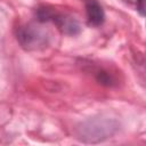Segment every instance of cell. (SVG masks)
<instances>
[{
	"label": "cell",
	"mask_w": 146,
	"mask_h": 146,
	"mask_svg": "<svg viewBox=\"0 0 146 146\" xmlns=\"http://www.w3.org/2000/svg\"><path fill=\"white\" fill-rule=\"evenodd\" d=\"M123 2L133 7L140 14V16H145V0H123Z\"/></svg>",
	"instance_id": "cell-5"
},
{
	"label": "cell",
	"mask_w": 146,
	"mask_h": 146,
	"mask_svg": "<svg viewBox=\"0 0 146 146\" xmlns=\"http://www.w3.org/2000/svg\"><path fill=\"white\" fill-rule=\"evenodd\" d=\"M17 40L26 50H39L48 44L49 34L42 27L30 23L17 30Z\"/></svg>",
	"instance_id": "cell-2"
},
{
	"label": "cell",
	"mask_w": 146,
	"mask_h": 146,
	"mask_svg": "<svg viewBox=\"0 0 146 146\" xmlns=\"http://www.w3.org/2000/svg\"><path fill=\"white\" fill-rule=\"evenodd\" d=\"M117 124L110 119H91L80 124L76 129L78 138L86 143H99L111 137Z\"/></svg>",
	"instance_id": "cell-1"
},
{
	"label": "cell",
	"mask_w": 146,
	"mask_h": 146,
	"mask_svg": "<svg viewBox=\"0 0 146 146\" xmlns=\"http://www.w3.org/2000/svg\"><path fill=\"white\" fill-rule=\"evenodd\" d=\"M36 19L40 23L52 22L63 33L68 35H75L80 32V25L74 17L58 13L48 7H40L36 10Z\"/></svg>",
	"instance_id": "cell-3"
},
{
	"label": "cell",
	"mask_w": 146,
	"mask_h": 146,
	"mask_svg": "<svg viewBox=\"0 0 146 146\" xmlns=\"http://www.w3.org/2000/svg\"><path fill=\"white\" fill-rule=\"evenodd\" d=\"M96 78H97V81H98L99 83L104 84V86H112L113 82H114L113 78H112L107 72H104V71L98 72Z\"/></svg>",
	"instance_id": "cell-6"
},
{
	"label": "cell",
	"mask_w": 146,
	"mask_h": 146,
	"mask_svg": "<svg viewBox=\"0 0 146 146\" xmlns=\"http://www.w3.org/2000/svg\"><path fill=\"white\" fill-rule=\"evenodd\" d=\"M86 14L90 25L100 26L105 21V13L97 0H84Z\"/></svg>",
	"instance_id": "cell-4"
}]
</instances>
